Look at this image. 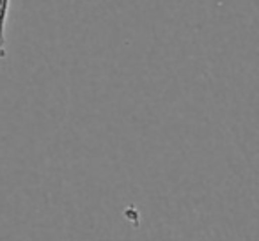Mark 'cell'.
<instances>
[{"label": "cell", "instance_id": "6da1fadb", "mask_svg": "<svg viewBox=\"0 0 259 241\" xmlns=\"http://www.w3.org/2000/svg\"><path fill=\"white\" fill-rule=\"evenodd\" d=\"M9 8H11V0H0V61L8 57L6 50V25H8Z\"/></svg>", "mask_w": 259, "mask_h": 241}]
</instances>
